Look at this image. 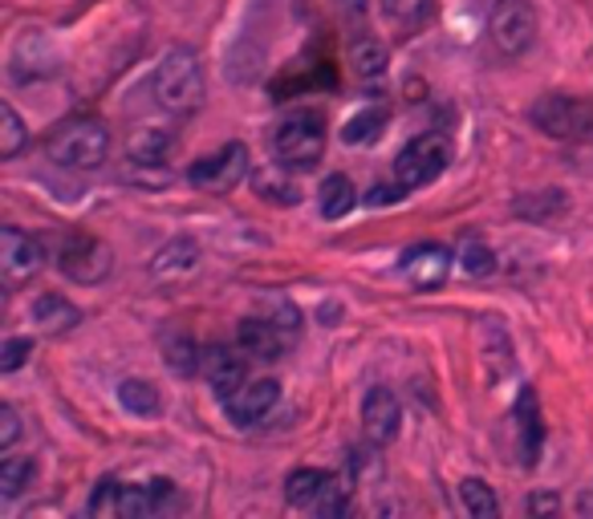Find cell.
<instances>
[{
	"instance_id": "obj_1",
	"label": "cell",
	"mask_w": 593,
	"mask_h": 519,
	"mask_svg": "<svg viewBox=\"0 0 593 519\" xmlns=\"http://www.w3.org/2000/svg\"><path fill=\"white\" fill-rule=\"evenodd\" d=\"M110 154V130L98 118H70L46 135V159L65 170H98Z\"/></svg>"
},
{
	"instance_id": "obj_2",
	"label": "cell",
	"mask_w": 593,
	"mask_h": 519,
	"mask_svg": "<svg viewBox=\"0 0 593 519\" xmlns=\"http://www.w3.org/2000/svg\"><path fill=\"white\" fill-rule=\"evenodd\" d=\"M155 102L167 114H191L203 102V65L195 49L175 46L163 53L155 69Z\"/></svg>"
},
{
	"instance_id": "obj_3",
	"label": "cell",
	"mask_w": 593,
	"mask_h": 519,
	"mask_svg": "<svg viewBox=\"0 0 593 519\" xmlns=\"http://www.w3.org/2000/svg\"><path fill=\"white\" fill-rule=\"evenodd\" d=\"M273 154L285 170H310L326 154V123L313 110H293L273 130Z\"/></svg>"
},
{
	"instance_id": "obj_4",
	"label": "cell",
	"mask_w": 593,
	"mask_h": 519,
	"mask_svg": "<svg viewBox=\"0 0 593 519\" xmlns=\"http://www.w3.org/2000/svg\"><path fill=\"white\" fill-rule=\"evenodd\" d=\"M447 163H452V138L439 130H422L394 154V183L406 191H419V187L436 183L447 170Z\"/></svg>"
},
{
	"instance_id": "obj_5",
	"label": "cell",
	"mask_w": 593,
	"mask_h": 519,
	"mask_svg": "<svg viewBox=\"0 0 593 519\" xmlns=\"http://www.w3.org/2000/svg\"><path fill=\"white\" fill-rule=\"evenodd\" d=\"M537 130H545L557 142H593V102L569 98V93H545L529 110Z\"/></svg>"
},
{
	"instance_id": "obj_6",
	"label": "cell",
	"mask_w": 593,
	"mask_h": 519,
	"mask_svg": "<svg viewBox=\"0 0 593 519\" xmlns=\"http://www.w3.org/2000/svg\"><path fill=\"white\" fill-rule=\"evenodd\" d=\"M249 147L244 142H224L219 151L203 154V159H195L188 167V183L200 187V191H207V195H228V191H236V187L249 179Z\"/></svg>"
},
{
	"instance_id": "obj_7",
	"label": "cell",
	"mask_w": 593,
	"mask_h": 519,
	"mask_svg": "<svg viewBox=\"0 0 593 519\" xmlns=\"http://www.w3.org/2000/svg\"><path fill=\"white\" fill-rule=\"evenodd\" d=\"M537 29H541V21H537V9L529 0H496L488 13V37L504 58L529 53L532 41H537Z\"/></svg>"
},
{
	"instance_id": "obj_8",
	"label": "cell",
	"mask_w": 593,
	"mask_h": 519,
	"mask_svg": "<svg viewBox=\"0 0 593 519\" xmlns=\"http://www.w3.org/2000/svg\"><path fill=\"white\" fill-rule=\"evenodd\" d=\"M58 268L78 284H98L114 273V252L102 240L86 236V231H70L58 244Z\"/></svg>"
},
{
	"instance_id": "obj_9",
	"label": "cell",
	"mask_w": 593,
	"mask_h": 519,
	"mask_svg": "<svg viewBox=\"0 0 593 519\" xmlns=\"http://www.w3.org/2000/svg\"><path fill=\"white\" fill-rule=\"evenodd\" d=\"M46 268V244L21 228H4L0 231V273H4V284L9 289H21L29 284L33 276Z\"/></svg>"
},
{
	"instance_id": "obj_10",
	"label": "cell",
	"mask_w": 593,
	"mask_h": 519,
	"mask_svg": "<svg viewBox=\"0 0 593 519\" xmlns=\"http://www.w3.org/2000/svg\"><path fill=\"white\" fill-rule=\"evenodd\" d=\"M277 402H281V385L273 382V378H256V382H244L236 394L224 397V414H228L232 427L249 430L261 427Z\"/></svg>"
},
{
	"instance_id": "obj_11",
	"label": "cell",
	"mask_w": 593,
	"mask_h": 519,
	"mask_svg": "<svg viewBox=\"0 0 593 519\" xmlns=\"http://www.w3.org/2000/svg\"><path fill=\"white\" fill-rule=\"evenodd\" d=\"M53 69H58V49H53V41H49L46 33L41 29L21 33L13 46V58H9V74H13V81L29 86V81L49 77Z\"/></svg>"
},
{
	"instance_id": "obj_12",
	"label": "cell",
	"mask_w": 593,
	"mask_h": 519,
	"mask_svg": "<svg viewBox=\"0 0 593 519\" xmlns=\"http://www.w3.org/2000/svg\"><path fill=\"white\" fill-rule=\"evenodd\" d=\"M362 430L375 446H391L403 430V406L387 385H375L362 397Z\"/></svg>"
},
{
	"instance_id": "obj_13",
	"label": "cell",
	"mask_w": 593,
	"mask_h": 519,
	"mask_svg": "<svg viewBox=\"0 0 593 519\" xmlns=\"http://www.w3.org/2000/svg\"><path fill=\"white\" fill-rule=\"evenodd\" d=\"M516 451H520L525 467H537L541 451H545V418H541V402H537L532 385H520V394H516Z\"/></svg>"
},
{
	"instance_id": "obj_14",
	"label": "cell",
	"mask_w": 593,
	"mask_h": 519,
	"mask_svg": "<svg viewBox=\"0 0 593 519\" xmlns=\"http://www.w3.org/2000/svg\"><path fill=\"white\" fill-rule=\"evenodd\" d=\"M452 252L443 244H415V248H406L403 252V276L415 284V289H439L443 280H447V273H452Z\"/></svg>"
},
{
	"instance_id": "obj_15",
	"label": "cell",
	"mask_w": 593,
	"mask_h": 519,
	"mask_svg": "<svg viewBox=\"0 0 593 519\" xmlns=\"http://www.w3.org/2000/svg\"><path fill=\"white\" fill-rule=\"evenodd\" d=\"M175 504L172 479H147V483H123V499H118V516L123 519H151Z\"/></svg>"
},
{
	"instance_id": "obj_16",
	"label": "cell",
	"mask_w": 593,
	"mask_h": 519,
	"mask_svg": "<svg viewBox=\"0 0 593 519\" xmlns=\"http://www.w3.org/2000/svg\"><path fill=\"white\" fill-rule=\"evenodd\" d=\"M200 374H203V382L212 385L219 397L236 394L240 385L249 382V366H244V357L232 353L228 345H207V350H203V362H200Z\"/></svg>"
},
{
	"instance_id": "obj_17",
	"label": "cell",
	"mask_w": 593,
	"mask_h": 519,
	"mask_svg": "<svg viewBox=\"0 0 593 519\" xmlns=\"http://www.w3.org/2000/svg\"><path fill=\"white\" fill-rule=\"evenodd\" d=\"M236 345L249 353V357H256V362H281V353L289 350V341L273 325L268 313L265 317H244L240 329H236Z\"/></svg>"
},
{
	"instance_id": "obj_18",
	"label": "cell",
	"mask_w": 593,
	"mask_h": 519,
	"mask_svg": "<svg viewBox=\"0 0 593 519\" xmlns=\"http://www.w3.org/2000/svg\"><path fill=\"white\" fill-rule=\"evenodd\" d=\"M179 138L175 130H163V126H139L130 142H126V159L130 167H167V159L175 154Z\"/></svg>"
},
{
	"instance_id": "obj_19",
	"label": "cell",
	"mask_w": 593,
	"mask_h": 519,
	"mask_svg": "<svg viewBox=\"0 0 593 519\" xmlns=\"http://www.w3.org/2000/svg\"><path fill=\"white\" fill-rule=\"evenodd\" d=\"M200 268V244L191 236H175L151 256V276L155 280H184Z\"/></svg>"
},
{
	"instance_id": "obj_20",
	"label": "cell",
	"mask_w": 593,
	"mask_h": 519,
	"mask_svg": "<svg viewBox=\"0 0 593 519\" xmlns=\"http://www.w3.org/2000/svg\"><path fill=\"white\" fill-rule=\"evenodd\" d=\"M29 317L41 333L62 337V333H70V329H78L81 325V308L74 305V301H65L62 292H41V296L33 301Z\"/></svg>"
},
{
	"instance_id": "obj_21",
	"label": "cell",
	"mask_w": 593,
	"mask_h": 519,
	"mask_svg": "<svg viewBox=\"0 0 593 519\" xmlns=\"http://www.w3.org/2000/svg\"><path fill=\"white\" fill-rule=\"evenodd\" d=\"M333 488V474L317 471V467H301L285 479V499L301 511H317V504L326 499V491Z\"/></svg>"
},
{
	"instance_id": "obj_22",
	"label": "cell",
	"mask_w": 593,
	"mask_h": 519,
	"mask_svg": "<svg viewBox=\"0 0 593 519\" xmlns=\"http://www.w3.org/2000/svg\"><path fill=\"white\" fill-rule=\"evenodd\" d=\"M350 62H354V74H358V81H366V86H378V81L387 77V69H391V49L382 46L378 37H370V33H362L358 41L350 46Z\"/></svg>"
},
{
	"instance_id": "obj_23",
	"label": "cell",
	"mask_w": 593,
	"mask_h": 519,
	"mask_svg": "<svg viewBox=\"0 0 593 519\" xmlns=\"http://www.w3.org/2000/svg\"><path fill=\"white\" fill-rule=\"evenodd\" d=\"M382 16L391 29L411 37V33L427 29L436 21V0H382Z\"/></svg>"
},
{
	"instance_id": "obj_24",
	"label": "cell",
	"mask_w": 593,
	"mask_h": 519,
	"mask_svg": "<svg viewBox=\"0 0 593 519\" xmlns=\"http://www.w3.org/2000/svg\"><path fill=\"white\" fill-rule=\"evenodd\" d=\"M118 406L135 418H155V414H163V394L147 378H126L118 385Z\"/></svg>"
},
{
	"instance_id": "obj_25",
	"label": "cell",
	"mask_w": 593,
	"mask_h": 519,
	"mask_svg": "<svg viewBox=\"0 0 593 519\" xmlns=\"http://www.w3.org/2000/svg\"><path fill=\"white\" fill-rule=\"evenodd\" d=\"M163 362L172 374L179 378H191V374H200V362H203V350L191 341L188 333H167L163 337Z\"/></svg>"
},
{
	"instance_id": "obj_26",
	"label": "cell",
	"mask_w": 593,
	"mask_h": 519,
	"mask_svg": "<svg viewBox=\"0 0 593 519\" xmlns=\"http://www.w3.org/2000/svg\"><path fill=\"white\" fill-rule=\"evenodd\" d=\"M317 195H321L317 199V207H321L326 219H342V215L354 212V203H358V187L350 183L345 175H329Z\"/></svg>"
},
{
	"instance_id": "obj_27",
	"label": "cell",
	"mask_w": 593,
	"mask_h": 519,
	"mask_svg": "<svg viewBox=\"0 0 593 519\" xmlns=\"http://www.w3.org/2000/svg\"><path fill=\"white\" fill-rule=\"evenodd\" d=\"M387 123H391V118H387V110H382V106L358 110V114L345 123L342 142H345V147H370V142H378V138H382Z\"/></svg>"
},
{
	"instance_id": "obj_28",
	"label": "cell",
	"mask_w": 593,
	"mask_h": 519,
	"mask_svg": "<svg viewBox=\"0 0 593 519\" xmlns=\"http://www.w3.org/2000/svg\"><path fill=\"white\" fill-rule=\"evenodd\" d=\"M33 479H37V458L33 455H9L0 463V495L4 499L25 495L33 488Z\"/></svg>"
},
{
	"instance_id": "obj_29",
	"label": "cell",
	"mask_w": 593,
	"mask_h": 519,
	"mask_svg": "<svg viewBox=\"0 0 593 519\" xmlns=\"http://www.w3.org/2000/svg\"><path fill=\"white\" fill-rule=\"evenodd\" d=\"M565 207H569L565 191H532V195H520L513 203V212L520 215V219H532V224H545L553 215H562Z\"/></svg>"
},
{
	"instance_id": "obj_30",
	"label": "cell",
	"mask_w": 593,
	"mask_h": 519,
	"mask_svg": "<svg viewBox=\"0 0 593 519\" xmlns=\"http://www.w3.org/2000/svg\"><path fill=\"white\" fill-rule=\"evenodd\" d=\"M281 170H256V175H252V187H256V195L277 203V207H296V203H301V191H296V183L281 179Z\"/></svg>"
},
{
	"instance_id": "obj_31",
	"label": "cell",
	"mask_w": 593,
	"mask_h": 519,
	"mask_svg": "<svg viewBox=\"0 0 593 519\" xmlns=\"http://www.w3.org/2000/svg\"><path fill=\"white\" fill-rule=\"evenodd\" d=\"M25 142H29V126L16 114L13 102H4L0 106V159H16L25 151Z\"/></svg>"
},
{
	"instance_id": "obj_32",
	"label": "cell",
	"mask_w": 593,
	"mask_h": 519,
	"mask_svg": "<svg viewBox=\"0 0 593 519\" xmlns=\"http://www.w3.org/2000/svg\"><path fill=\"white\" fill-rule=\"evenodd\" d=\"M459 499H464V507H468V516H476V519H496L500 516L496 491L488 488L484 479H476V474L459 483Z\"/></svg>"
},
{
	"instance_id": "obj_33",
	"label": "cell",
	"mask_w": 593,
	"mask_h": 519,
	"mask_svg": "<svg viewBox=\"0 0 593 519\" xmlns=\"http://www.w3.org/2000/svg\"><path fill=\"white\" fill-rule=\"evenodd\" d=\"M455 260H459V268L468 276H476V280H484V276L496 273V252H492L484 240H464Z\"/></svg>"
},
{
	"instance_id": "obj_34",
	"label": "cell",
	"mask_w": 593,
	"mask_h": 519,
	"mask_svg": "<svg viewBox=\"0 0 593 519\" xmlns=\"http://www.w3.org/2000/svg\"><path fill=\"white\" fill-rule=\"evenodd\" d=\"M118 499H123V483L102 479V483L90 491V516H118Z\"/></svg>"
},
{
	"instance_id": "obj_35",
	"label": "cell",
	"mask_w": 593,
	"mask_h": 519,
	"mask_svg": "<svg viewBox=\"0 0 593 519\" xmlns=\"http://www.w3.org/2000/svg\"><path fill=\"white\" fill-rule=\"evenodd\" d=\"M33 357V337H9L4 350H0V369L4 374H16Z\"/></svg>"
},
{
	"instance_id": "obj_36",
	"label": "cell",
	"mask_w": 593,
	"mask_h": 519,
	"mask_svg": "<svg viewBox=\"0 0 593 519\" xmlns=\"http://www.w3.org/2000/svg\"><path fill=\"white\" fill-rule=\"evenodd\" d=\"M268 317H273V325H277V329L285 333V341H289V345H293L296 337H301V313H296V305H289V301H281V296H277Z\"/></svg>"
},
{
	"instance_id": "obj_37",
	"label": "cell",
	"mask_w": 593,
	"mask_h": 519,
	"mask_svg": "<svg viewBox=\"0 0 593 519\" xmlns=\"http://www.w3.org/2000/svg\"><path fill=\"white\" fill-rule=\"evenodd\" d=\"M21 439V414L13 406H0V451H13Z\"/></svg>"
},
{
	"instance_id": "obj_38",
	"label": "cell",
	"mask_w": 593,
	"mask_h": 519,
	"mask_svg": "<svg viewBox=\"0 0 593 519\" xmlns=\"http://www.w3.org/2000/svg\"><path fill=\"white\" fill-rule=\"evenodd\" d=\"M557 507H562V499H557V495H532V499H529L532 516H545V511H557Z\"/></svg>"
},
{
	"instance_id": "obj_39",
	"label": "cell",
	"mask_w": 593,
	"mask_h": 519,
	"mask_svg": "<svg viewBox=\"0 0 593 519\" xmlns=\"http://www.w3.org/2000/svg\"><path fill=\"white\" fill-rule=\"evenodd\" d=\"M403 191H406V187H399V183H394V187L382 183V187L370 191V203H378V207H382V203H394V199H403Z\"/></svg>"
}]
</instances>
